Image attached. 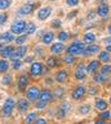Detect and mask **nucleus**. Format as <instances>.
I'll return each instance as SVG.
<instances>
[{"label": "nucleus", "mask_w": 111, "mask_h": 124, "mask_svg": "<svg viewBox=\"0 0 111 124\" xmlns=\"http://www.w3.org/2000/svg\"><path fill=\"white\" fill-rule=\"evenodd\" d=\"M83 51H85V43L81 42H75L67 50L69 54H83Z\"/></svg>", "instance_id": "obj_1"}, {"label": "nucleus", "mask_w": 111, "mask_h": 124, "mask_svg": "<svg viewBox=\"0 0 111 124\" xmlns=\"http://www.w3.org/2000/svg\"><path fill=\"white\" fill-rule=\"evenodd\" d=\"M26 30V22L23 20H17L12 23L11 26V31L12 33H16V34H20L21 32Z\"/></svg>", "instance_id": "obj_2"}, {"label": "nucleus", "mask_w": 111, "mask_h": 124, "mask_svg": "<svg viewBox=\"0 0 111 124\" xmlns=\"http://www.w3.org/2000/svg\"><path fill=\"white\" fill-rule=\"evenodd\" d=\"M13 106H15V102H13L12 99H7L5 104H3V110H2L3 115H5L6 117H8V116L11 114Z\"/></svg>", "instance_id": "obj_3"}, {"label": "nucleus", "mask_w": 111, "mask_h": 124, "mask_svg": "<svg viewBox=\"0 0 111 124\" xmlns=\"http://www.w3.org/2000/svg\"><path fill=\"white\" fill-rule=\"evenodd\" d=\"M40 95V91H39L38 86H31L29 90L27 91V98L30 101H36Z\"/></svg>", "instance_id": "obj_4"}, {"label": "nucleus", "mask_w": 111, "mask_h": 124, "mask_svg": "<svg viewBox=\"0 0 111 124\" xmlns=\"http://www.w3.org/2000/svg\"><path fill=\"white\" fill-rule=\"evenodd\" d=\"M44 71H46V69H43L42 65H41V63H39V62L34 63L30 68V73H31V75H34V77L41 74V73L44 72Z\"/></svg>", "instance_id": "obj_5"}, {"label": "nucleus", "mask_w": 111, "mask_h": 124, "mask_svg": "<svg viewBox=\"0 0 111 124\" xmlns=\"http://www.w3.org/2000/svg\"><path fill=\"white\" fill-rule=\"evenodd\" d=\"M85 73H87V70H85V65L81 63L77 67L76 69V72H75V78L77 80H83L85 78Z\"/></svg>", "instance_id": "obj_6"}, {"label": "nucleus", "mask_w": 111, "mask_h": 124, "mask_svg": "<svg viewBox=\"0 0 111 124\" xmlns=\"http://www.w3.org/2000/svg\"><path fill=\"white\" fill-rule=\"evenodd\" d=\"M26 52H27V46H19L18 49L12 52L10 58L12 60H19L20 58H22L26 54Z\"/></svg>", "instance_id": "obj_7"}, {"label": "nucleus", "mask_w": 111, "mask_h": 124, "mask_svg": "<svg viewBox=\"0 0 111 124\" xmlns=\"http://www.w3.org/2000/svg\"><path fill=\"white\" fill-rule=\"evenodd\" d=\"M85 93V86H82V85L77 86V88H76V90L72 92V99H73V100H79V99L83 98Z\"/></svg>", "instance_id": "obj_8"}, {"label": "nucleus", "mask_w": 111, "mask_h": 124, "mask_svg": "<svg viewBox=\"0 0 111 124\" xmlns=\"http://www.w3.org/2000/svg\"><path fill=\"white\" fill-rule=\"evenodd\" d=\"M50 13H51V8L50 7L41 8L38 12V18L40 19V20H46V19L50 16Z\"/></svg>", "instance_id": "obj_9"}, {"label": "nucleus", "mask_w": 111, "mask_h": 124, "mask_svg": "<svg viewBox=\"0 0 111 124\" xmlns=\"http://www.w3.org/2000/svg\"><path fill=\"white\" fill-rule=\"evenodd\" d=\"M99 52V46H96V44H89L88 48H85V51H83V54L85 55H91V54H96Z\"/></svg>", "instance_id": "obj_10"}, {"label": "nucleus", "mask_w": 111, "mask_h": 124, "mask_svg": "<svg viewBox=\"0 0 111 124\" xmlns=\"http://www.w3.org/2000/svg\"><path fill=\"white\" fill-rule=\"evenodd\" d=\"M34 3H27V5H23L22 7L19 9V13L21 15H29L34 11Z\"/></svg>", "instance_id": "obj_11"}, {"label": "nucleus", "mask_w": 111, "mask_h": 124, "mask_svg": "<svg viewBox=\"0 0 111 124\" xmlns=\"http://www.w3.org/2000/svg\"><path fill=\"white\" fill-rule=\"evenodd\" d=\"M39 99H40V101H43V102L47 103V102H49V101L52 99V94L49 90H43L41 93H40Z\"/></svg>", "instance_id": "obj_12"}, {"label": "nucleus", "mask_w": 111, "mask_h": 124, "mask_svg": "<svg viewBox=\"0 0 111 124\" xmlns=\"http://www.w3.org/2000/svg\"><path fill=\"white\" fill-rule=\"evenodd\" d=\"M98 68H99V61L98 60H93V61H91L88 64V67L85 68V70H87L88 73H93Z\"/></svg>", "instance_id": "obj_13"}, {"label": "nucleus", "mask_w": 111, "mask_h": 124, "mask_svg": "<svg viewBox=\"0 0 111 124\" xmlns=\"http://www.w3.org/2000/svg\"><path fill=\"white\" fill-rule=\"evenodd\" d=\"M97 12H98V15L100 16V17H106L109 13V7L106 3H101L98 7V11H97Z\"/></svg>", "instance_id": "obj_14"}, {"label": "nucleus", "mask_w": 111, "mask_h": 124, "mask_svg": "<svg viewBox=\"0 0 111 124\" xmlns=\"http://www.w3.org/2000/svg\"><path fill=\"white\" fill-rule=\"evenodd\" d=\"M96 108H98V110H100V111H104V110H107V108H108V104H107V102L104 100H102V99H96Z\"/></svg>", "instance_id": "obj_15"}, {"label": "nucleus", "mask_w": 111, "mask_h": 124, "mask_svg": "<svg viewBox=\"0 0 111 124\" xmlns=\"http://www.w3.org/2000/svg\"><path fill=\"white\" fill-rule=\"evenodd\" d=\"M63 48H65V46H63V43H61V42H58V43H54L53 46H51V52L54 54H58L60 53V52L63 50Z\"/></svg>", "instance_id": "obj_16"}, {"label": "nucleus", "mask_w": 111, "mask_h": 124, "mask_svg": "<svg viewBox=\"0 0 111 124\" xmlns=\"http://www.w3.org/2000/svg\"><path fill=\"white\" fill-rule=\"evenodd\" d=\"M83 41H85V43H88V44L93 43V42L96 41V36L93 33H91V32H88V33H85V37H83Z\"/></svg>", "instance_id": "obj_17"}, {"label": "nucleus", "mask_w": 111, "mask_h": 124, "mask_svg": "<svg viewBox=\"0 0 111 124\" xmlns=\"http://www.w3.org/2000/svg\"><path fill=\"white\" fill-rule=\"evenodd\" d=\"M99 59H100L101 62H104V63H108V62L111 61V55L109 53V51H103L101 52L100 55H99Z\"/></svg>", "instance_id": "obj_18"}, {"label": "nucleus", "mask_w": 111, "mask_h": 124, "mask_svg": "<svg viewBox=\"0 0 111 124\" xmlns=\"http://www.w3.org/2000/svg\"><path fill=\"white\" fill-rule=\"evenodd\" d=\"M27 84H28V78L26 77V75H21L20 78H19L18 80V86L20 90H23V89L27 86Z\"/></svg>", "instance_id": "obj_19"}, {"label": "nucleus", "mask_w": 111, "mask_h": 124, "mask_svg": "<svg viewBox=\"0 0 111 124\" xmlns=\"http://www.w3.org/2000/svg\"><path fill=\"white\" fill-rule=\"evenodd\" d=\"M18 108L21 112H26L29 108V103L27 102V100H19L18 101Z\"/></svg>", "instance_id": "obj_20"}, {"label": "nucleus", "mask_w": 111, "mask_h": 124, "mask_svg": "<svg viewBox=\"0 0 111 124\" xmlns=\"http://www.w3.org/2000/svg\"><path fill=\"white\" fill-rule=\"evenodd\" d=\"M67 78H68V74L66 71H60V72H58L57 77H56V79H57L58 82H65L66 80H67Z\"/></svg>", "instance_id": "obj_21"}, {"label": "nucleus", "mask_w": 111, "mask_h": 124, "mask_svg": "<svg viewBox=\"0 0 111 124\" xmlns=\"http://www.w3.org/2000/svg\"><path fill=\"white\" fill-rule=\"evenodd\" d=\"M12 52H13V48L10 46H6L5 49L1 51V54H2L3 58H9V57H11Z\"/></svg>", "instance_id": "obj_22"}, {"label": "nucleus", "mask_w": 111, "mask_h": 124, "mask_svg": "<svg viewBox=\"0 0 111 124\" xmlns=\"http://www.w3.org/2000/svg\"><path fill=\"white\" fill-rule=\"evenodd\" d=\"M43 43L44 44H49V43H51V41L53 40V33L52 32H47L46 34L43 36Z\"/></svg>", "instance_id": "obj_23"}, {"label": "nucleus", "mask_w": 111, "mask_h": 124, "mask_svg": "<svg viewBox=\"0 0 111 124\" xmlns=\"http://www.w3.org/2000/svg\"><path fill=\"white\" fill-rule=\"evenodd\" d=\"M91 108L89 104H83V105H81L80 108H79V112H80V114H88L89 112H90Z\"/></svg>", "instance_id": "obj_24"}, {"label": "nucleus", "mask_w": 111, "mask_h": 124, "mask_svg": "<svg viewBox=\"0 0 111 124\" xmlns=\"http://www.w3.org/2000/svg\"><path fill=\"white\" fill-rule=\"evenodd\" d=\"M0 40H2V41H12L13 40V36L11 33H9V32H5L3 34H1V37H0Z\"/></svg>", "instance_id": "obj_25"}, {"label": "nucleus", "mask_w": 111, "mask_h": 124, "mask_svg": "<svg viewBox=\"0 0 111 124\" xmlns=\"http://www.w3.org/2000/svg\"><path fill=\"white\" fill-rule=\"evenodd\" d=\"M11 5V0H0V10H6Z\"/></svg>", "instance_id": "obj_26"}, {"label": "nucleus", "mask_w": 111, "mask_h": 124, "mask_svg": "<svg viewBox=\"0 0 111 124\" xmlns=\"http://www.w3.org/2000/svg\"><path fill=\"white\" fill-rule=\"evenodd\" d=\"M34 31H36V26H34V23H28V24H26L27 34H32Z\"/></svg>", "instance_id": "obj_27"}, {"label": "nucleus", "mask_w": 111, "mask_h": 124, "mask_svg": "<svg viewBox=\"0 0 111 124\" xmlns=\"http://www.w3.org/2000/svg\"><path fill=\"white\" fill-rule=\"evenodd\" d=\"M110 73H111V65H103L101 68V74L108 77Z\"/></svg>", "instance_id": "obj_28"}, {"label": "nucleus", "mask_w": 111, "mask_h": 124, "mask_svg": "<svg viewBox=\"0 0 111 124\" xmlns=\"http://www.w3.org/2000/svg\"><path fill=\"white\" fill-rule=\"evenodd\" d=\"M8 67H9V64H8L7 61L0 60V72H6L8 70Z\"/></svg>", "instance_id": "obj_29"}, {"label": "nucleus", "mask_w": 111, "mask_h": 124, "mask_svg": "<svg viewBox=\"0 0 111 124\" xmlns=\"http://www.w3.org/2000/svg\"><path fill=\"white\" fill-rule=\"evenodd\" d=\"M36 117H37V113H34V112L28 114L26 117V123H32V122L36 120Z\"/></svg>", "instance_id": "obj_30"}, {"label": "nucleus", "mask_w": 111, "mask_h": 124, "mask_svg": "<svg viewBox=\"0 0 111 124\" xmlns=\"http://www.w3.org/2000/svg\"><path fill=\"white\" fill-rule=\"evenodd\" d=\"M65 62L67 63V64H72L73 62H75V57H73V54L68 53V55L66 57V59H65Z\"/></svg>", "instance_id": "obj_31"}, {"label": "nucleus", "mask_w": 111, "mask_h": 124, "mask_svg": "<svg viewBox=\"0 0 111 124\" xmlns=\"http://www.w3.org/2000/svg\"><path fill=\"white\" fill-rule=\"evenodd\" d=\"M110 117H111V113H110L109 111L103 112V113L100 114V119L102 120V121H106V120H110Z\"/></svg>", "instance_id": "obj_32"}, {"label": "nucleus", "mask_w": 111, "mask_h": 124, "mask_svg": "<svg viewBox=\"0 0 111 124\" xmlns=\"http://www.w3.org/2000/svg\"><path fill=\"white\" fill-rule=\"evenodd\" d=\"M106 75H103V74H100V75H96L94 77V81H96L97 83H102V82H104L106 81Z\"/></svg>", "instance_id": "obj_33"}, {"label": "nucleus", "mask_w": 111, "mask_h": 124, "mask_svg": "<svg viewBox=\"0 0 111 124\" xmlns=\"http://www.w3.org/2000/svg\"><path fill=\"white\" fill-rule=\"evenodd\" d=\"M47 63H48V65H49L50 68H53L57 65V60L54 59V58H49L48 61H47Z\"/></svg>", "instance_id": "obj_34"}, {"label": "nucleus", "mask_w": 111, "mask_h": 124, "mask_svg": "<svg viewBox=\"0 0 111 124\" xmlns=\"http://www.w3.org/2000/svg\"><path fill=\"white\" fill-rule=\"evenodd\" d=\"M68 37H69V36H68L67 32H65V31H62V32H60V33H59L58 38H59L60 41H66V40L68 39Z\"/></svg>", "instance_id": "obj_35"}, {"label": "nucleus", "mask_w": 111, "mask_h": 124, "mask_svg": "<svg viewBox=\"0 0 111 124\" xmlns=\"http://www.w3.org/2000/svg\"><path fill=\"white\" fill-rule=\"evenodd\" d=\"M62 94H63V90H62V88H57L56 91L53 92V95L56 96V98H60V96H62Z\"/></svg>", "instance_id": "obj_36"}, {"label": "nucleus", "mask_w": 111, "mask_h": 124, "mask_svg": "<svg viewBox=\"0 0 111 124\" xmlns=\"http://www.w3.org/2000/svg\"><path fill=\"white\" fill-rule=\"evenodd\" d=\"M60 26H61V21H60L59 19H56V20H53L51 22V27L54 29H58Z\"/></svg>", "instance_id": "obj_37"}, {"label": "nucleus", "mask_w": 111, "mask_h": 124, "mask_svg": "<svg viewBox=\"0 0 111 124\" xmlns=\"http://www.w3.org/2000/svg\"><path fill=\"white\" fill-rule=\"evenodd\" d=\"M26 39H27V34H23V36H20V37H18V38L16 39V42H17L18 44H22Z\"/></svg>", "instance_id": "obj_38"}, {"label": "nucleus", "mask_w": 111, "mask_h": 124, "mask_svg": "<svg viewBox=\"0 0 111 124\" xmlns=\"http://www.w3.org/2000/svg\"><path fill=\"white\" fill-rule=\"evenodd\" d=\"M79 0H67V3L70 6V7H75V6L78 5Z\"/></svg>", "instance_id": "obj_39"}, {"label": "nucleus", "mask_w": 111, "mask_h": 124, "mask_svg": "<svg viewBox=\"0 0 111 124\" xmlns=\"http://www.w3.org/2000/svg\"><path fill=\"white\" fill-rule=\"evenodd\" d=\"M21 67V62L19 60H13V69L17 70Z\"/></svg>", "instance_id": "obj_40"}, {"label": "nucleus", "mask_w": 111, "mask_h": 124, "mask_svg": "<svg viewBox=\"0 0 111 124\" xmlns=\"http://www.w3.org/2000/svg\"><path fill=\"white\" fill-rule=\"evenodd\" d=\"M7 20V16L6 15H0V26H2Z\"/></svg>", "instance_id": "obj_41"}, {"label": "nucleus", "mask_w": 111, "mask_h": 124, "mask_svg": "<svg viewBox=\"0 0 111 124\" xmlns=\"http://www.w3.org/2000/svg\"><path fill=\"white\" fill-rule=\"evenodd\" d=\"M2 83L3 84H10V77H5L3 78V80H2Z\"/></svg>", "instance_id": "obj_42"}, {"label": "nucleus", "mask_w": 111, "mask_h": 124, "mask_svg": "<svg viewBox=\"0 0 111 124\" xmlns=\"http://www.w3.org/2000/svg\"><path fill=\"white\" fill-rule=\"evenodd\" d=\"M44 106H46V102H43V101H40V102L37 104V108H43Z\"/></svg>", "instance_id": "obj_43"}, {"label": "nucleus", "mask_w": 111, "mask_h": 124, "mask_svg": "<svg viewBox=\"0 0 111 124\" xmlns=\"http://www.w3.org/2000/svg\"><path fill=\"white\" fill-rule=\"evenodd\" d=\"M76 15H77V11H73L72 13H69V15H68V18L71 19V18H73V16H76Z\"/></svg>", "instance_id": "obj_44"}, {"label": "nucleus", "mask_w": 111, "mask_h": 124, "mask_svg": "<svg viewBox=\"0 0 111 124\" xmlns=\"http://www.w3.org/2000/svg\"><path fill=\"white\" fill-rule=\"evenodd\" d=\"M36 123L37 124H44V123H46V121H44V120H42V119H40V120H37Z\"/></svg>", "instance_id": "obj_45"}, {"label": "nucleus", "mask_w": 111, "mask_h": 124, "mask_svg": "<svg viewBox=\"0 0 111 124\" xmlns=\"http://www.w3.org/2000/svg\"><path fill=\"white\" fill-rule=\"evenodd\" d=\"M89 92H90V94H94V93L97 92V90L93 88V86H91V88H90V91H89Z\"/></svg>", "instance_id": "obj_46"}, {"label": "nucleus", "mask_w": 111, "mask_h": 124, "mask_svg": "<svg viewBox=\"0 0 111 124\" xmlns=\"http://www.w3.org/2000/svg\"><path fill=\"white\" fill-rule=\"evenodd\" d=\"M31 60H32V57H29L26 59V62H31Z\"/></svg>", "instance_id": "obj_47"}, {"label": "nucleus", "mask_w": 111, "mask_h": 124, "mask_svg": "<svg viewBox=\"0 0 111 124\" xmlns=\"http://www.w3.org/2000/svg\"><path fill=\"white\" fill-rule=\"evenodd\" d=\"M108 32H109V33L111 34V24H110V26L108 27Z\"/></svg>", "instance_id": "obj_48"}, {"label": "nucleus", "mask_w": 111, "mask_h": 124, "mask_svg": "<svg viewBox=\"0 0 111 124\" xmlns=\"http://www.w3.org/2000/svg\"><path fill=\"white\" fill-rule=\"evenodd\" d=\"M1 51H2V44L0 43V53H1Z\"/></svg>", "instance_id": "obj_49"}, {"label": "nucleus", "mask_w": 111, "mask_h": 124, "mask_svg": "<svg viewBox=\"0 0 111 124\" xmlns=\"http://www.w3.org/2000/svg\"><path fill=\"white\" fill-rule=\"evenodd\" d=\"M100 1H101V2H103V1H104V0H100Z\"/></svg>", "instance_id": "obj_50"}, {"label": "nucleus", "mask_w": 111, "mask_h": 124, "mask_svg": "<svg viewBox=\"0 0 111 124\" xmlns=\"http://www.w3.org/2000/svg\"><path fill=\"white\" fill-rule=\"evenodd\" d=\"M110 103H111V98H110Z\"/></svg>", "instance_id": "obj_51"}]
</instances>
